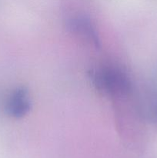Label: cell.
<instances>
[{
  "label": "cell",
  "mask_w": 157,
  "mask_h": 158,
  "mask_svg": "<svg viewBox=\"0 0 157 158\" xmlns=\"http://www.w3.org/2000/svg\"><path fill=\"white\" fill-rule=\"evenodd\" d=\"M32 106L30 96L24 87L15 89L9 97L6 104L9 115L15 118H21L29 112Z\"/></svg>",
  "instance_id": "6da1fadb"
}]
</instances>
